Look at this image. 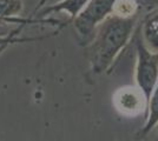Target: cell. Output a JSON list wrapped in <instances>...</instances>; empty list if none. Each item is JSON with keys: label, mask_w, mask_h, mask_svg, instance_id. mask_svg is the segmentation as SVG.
<instances>
[{"label": "cell", "mask_w": 158, "mask_h": 141, "mask_svg": "<svg viewBox=\"0 0 158 141\" xmlns=\"http://www.w3.org/2000/svg\"><path fill=\"white\" fill-rule=\"evenodd\" d=\"M136 42V69L135 80L138 89L148 101L158 84V53L150 51L139 38ZM146 112V111H145Z\"/></svg>", "instance_id": "obj_2"}, {"label": "cell", "mask_w": 158, "mask_h": 141, "mask_svg": "<svg viewBox=\"0 0 158 141\" xmlns=\"http://www.w3.org/2000/svg\"><path fill=\"white\" fill-rule=\"evenodd\" d=\"M151 133H153V138H152V141H158V125L151 131Z\"/></svg>", "instance_id": "obj_10"}, {"label": "cell", "mask_w": 158, "mask_h": 141, "mask_svg": "<svg viewBox=\"0 0 158 141\" xmlns=\"http://www.w3.org/2000/svg\"><path fill=\"white\" fill-rule=\"evenodd\" d=\"M10 46H12V44H5V45H2V46H0V55L4 53L5 51H6L7 48Z\"/></svg>", "instance_id": "obj_11"}, {"label": "cell", "mask_w": 158, "mask_h": 141, "mask_svg": "<svg viewBox=\"0 0 158 141\" xmlns=\"http://www.w3.org/2000/svg\"><path fill=\"white\" fill-rule=\"evenodd\" d=\"M139 8L138 0H117L112 14L122 18H133L138 17Z\"/></svg>", "instance_id": "obj_9"}, {"label": "cell", "mask_w": 158, "mask_h": 141, "mask_svg": "<svg viewBox=\"0 0 158 141\" xmlns=\"http://www.w3.org/2000/svg\"><path fill=\"white\" fill-rule=\"evenodd\" d=\"M1 25H6V24H5L4 21H1V20H0V26H1Z\"/></svg>", "instance_id": "obj_12"}, {"label": "cell", "mask_w": 158, "mask_h": 141, "mask_svg": "<svg viewBox=\"0 0 158 141\" xmlns=\"http://www.w3.org/2000/svg\"><path fill=\"white\" fill-rule=\"evenodd\" d=\"M138 17L122 18L111 14L94 28L87 45V58L93 74L111 69L114 60L131 40Z\"/></svg>", "instance_id": "obj_1"}, {"label": "cell", "mask_w": 158, "mask_h": 141, "mask_svg": "<svg viewBox=\"0 0 158 141\" xmlns=\"http://www.w3.org/2000/svg\"><path fill=\"white\" fill-rule=\"evenodd\" d=\"M117 0H90L72 20L73 27L85 40H90L94 28L113 13Z\"/></svg>", "instance_id": "obj_3"}, {"label": "cell", "mask_w": 158, "mask_h": 141, "mask_svg": "<svg viewBox=\"0 0 158 141\" xmlns=\"http://www.w3.org/2000/svg\"><path fill=\"white\" fill-rule=\"evenodd\" d=\"M24 27H25V25H20L17 28L12 29L10 33L0 34V46H2L5 44L15 45V44H23V42H32V41L46 39V38H50L53 35V34H47V35H43V37H21V38H18V34L21 32V29Z\"/></svg>", "instance_id": "obj_8"}, {"label": "cell", "mask_w": 158, "mask_h": 141, "mask_svg": "<svg viewBox=\"0 0 158 141\" xmlns=\"http://www.w3.org/2000/svg\"><path fill=\"white\" fill-rule=\"evenodd\" d=\"M140 39L150 51L158 53V10L149 13L144 18Z\"/></svg>", "instance_id": "obj_6"}, {"label": "cell", "mask_w": 158, "mask_h": 141, "mask_svg": "<svg viewBox=\"0 0 158 141\" xmlns=\"http://www.w3.org/2000/svg\"><path fill=\"white\" fill-rule=\"evenodd\" d=\"M158 125V84L155 87L151 96L148 101L146 112H145V123L137 133L138 139H144L149 133Z\"/></svg>", "instance_id": "obj_7"}, {"label": "cell", "mask_w": 158, "mask_h": 141, "mask_svg": "<svg viewBox=\"0 0 158 141\" xmlns=\"http://www.w3.org/2000/svg\"><path fill=\"white\" fill-rule=\"evenodd\" d=\"M113 105L120 114L133 116L146 111V99L138 87L125 86L117 89L113 95Z\"/></svg>", "instance_id": "obj_4"}, {"label": "cell", "mask_w": 158, "mask_h": 141, "mask_svg": "<svg viewBox=\"0 0 158 141\" xmlns=\"http://www.w3.org/2000/svg\"><path fill=\"white\" fill-rule=\"evenodd\" d=\"M89 1L90 0H60L56 4L41 8L38 14V19L50 18L51 14L63 12V13L69 14L70 20L72 21L81 12V10L87 5Z\"/></svg>", "instance_id": "obj_5"}]
</instances>
